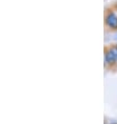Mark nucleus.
<instances>
[{"instance_id":"f257e3e1","label":"nucleus","mask_w":117,"mask_h":124,"mask_svg":"<svg viewBox=\"0 0 117 124\" xmlns=\"http://www.w3.org/2000/svg\"><path fill=\"white\" fill-rule=\"evenodd\" d=\"M104 24L107 32H117V11L115 8L109 7L104 10Z\"/></svg>"},{"instance_id":"f03ea898","label":"nucleus","mask_w":117,"mask_h":124,"mask_svg":"<svg viewBox=\"0 0 117 124\" xmlns=\"http://www.w3.org/2000/svg\"><path fill=\"white\" fill-rule=\"evenodd\" d=\"M104 67L110 70H117V59L113 52L111 51L110 46H104Z\"/></svg>"},{"instance_id":"7ed1b4c3","label":"nucleus","mask_w":117,"mask_h":124,"mask_svg":"<svg viewBox=\"0 0 117 124\" xmlns=\"http://www.w3.org/2000/svg\"><path fill=\"white\" fill-rule=\"evenodd\" d=\"M110 46V48H111V51L113 52V54L115 55V57L117 59V45H109Z\"/></svg>"},{"instance_id":"20e7f679","label":"nucleus","mask_w":117,"mask_h":124,"mask_svg":"<svg viewBox=\"0 0 117 124\" xmlns=\"http://www.w3.org/2000/svg\"><path fill=\"white\" fill-rule=\"evenodd\" d=\"M113 7H114V8H115V10L117 11V3H115V4H114V5H113Z\"/></svg>"},{"instance_id":"39448f33","label":"nucleus","mask_w":117,"mask_h":124,"mask_svg":"<svg viewBox=\"0 0 117 124\" xmlns=\"http://www.w3.org/2000/svg\"><path fill=\"white\" fill-rule=\"evenodd\" d=\"M111 124H117V123H111Z\"/></svg>"}]
</instances>
